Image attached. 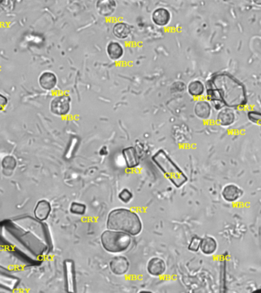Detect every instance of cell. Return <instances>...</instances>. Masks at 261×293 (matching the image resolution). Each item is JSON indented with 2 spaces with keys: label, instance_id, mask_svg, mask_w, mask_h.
Wrapping results in <instances>:
<instances>
[{
  "label": "cell",
  "instance_id": "cell-1",
  "mask_svg": "<svg viewBox=\"0 0 261 293\" xmlns=\"http://www.w3.org/2000/svg\"><path fill=\"white\" fill-rule=\"evenodd\" d=\"M207 95L209 100L220 108H238L246 103L244 87L240 82L228 73H221L211 78L207 84Z\"/></svg>",
  "mask_w": 261,
  "mask_h": 293
},
{
  "label": "cell",
  "instance_id": "cell-2",
  "mask_svg": "<svg viewBox=\"0 0 261 293\" xmlns=\"http://www.w3.org/2000/svg\"><path fill=\"white\" fill-rule=\"evenodd\" d=\"M106 227L109 230L123 232L132 237L141 233L143 224L135 212L128 208H118L113 209L108 215Z\"/></svg>",
  "mask_w": 261,
  "mask_h": 293
},
{
  "label": "cell",
  "instance_id": "cell-3",
  "mask_svg": "<svg viewBox=\"0 0 261 293\" xmlns=\"http://www.w3.org/2000/svg\"><path fill=\"white\" fill-rule=\"evenodd\" d=\"M152 161L177 188L182 187L188 178L164 150H159L152 157Z\"/></svg>",
  "mask_w": 261,
  "mask_h": 293
},
{
  "label": "cell",
  "instance_id": "cell-4",
  "mask_svg": "<svg viewBox=\"0 0 261 293\" xmlns=\"http://www.w3.org/2000/svg\"><path fill=\"white\" fill-rule=\"evenodd\" d=\"M103 249L111 254L126 252L132 244V238L123 232L106 230L100 236Z\"/></svg>",
  "mask_w": 261,
  "mask_h": 293
},
{
  "label": "cell",
  "instance_id": "cell-5",
  "mask_svg": "<svg viewBox=\"0 0 261 293\" xmlns=\"http://www.w3.org/2000/svg\"><path fill=\"white\" fill-rule=\"evenodd\" d=\"M71 99L69 95L65 94L56 95L51 102L50 110L54 115L64 116L69 113L71 110Z\"/></svg>",
  "mask_w": 261,
  "mask_h": 293
},
{
  "label": "cell",
  "instance_id": "cell-6",
  "mask_svg": "<svg viewBox=\"0 0 261 293\" xmlns=\"http://www.w3.org/2000/svg\"><path fill=\"white\" fill-rule=\"evenodd\" d=\"M66 291L76 293V276L75 263L72 260H66L64 263Z\"/></svg>",
  "mask_w": 261,
  "mask_h": 293
},
{
  "label": "cell",
  "instance_id": "cell-7",
  "mask_svg": "<svg viewBox=\"0 0 261 293\" xmlns=\"http://www.w3.org/2000/svg\"><path fill=\"white\" fill-rule=\"evenodd\" d=\"M130 263L127 258L123 256H115L110 260V268L111 272L116 275H123L127 274Z\"/></svg>",
  "mask_w": 261,
  "mask_h": 293
},
{
  "label": "cell",
  "instance_id": "cell-8",
  "mask_svg": "<svg viewBox=\"0 0 261 293\" xmlns=\"http://www.w3.org/2000/svg\"><path fill=\"white\" fill-rule=\"evenodd\" d=\"M243 195V191L238 185L233 183H229L224 185L222 191V196L223 200L229 203H233L242 198Z\"/></svg>",
  "mask_w": 261,
  "mask_h": 293
},
{
  "label": "cell",
  "instance_id": "cell-9",
  "mask_svg": "<svg viewBox=\"0 0 261 293\" xmlns=\"http://www.w3.org/2000/svg\"><path fill=\"white\" fill-rule=\"evenodd\" d=\"M167 266L164 260L161 258L154 256L149 260L147 265V270L152 276H161L166 271Z\"/></svg>",
  "mask_w": 261,
  "mask_h": 293
},
{
  "label": "cell",
  "instance_id": "cell-10",
  "mask_svg": "<svg viewBox=\"0 0 261 293\" xmlns=\"http://www.w3.org/2000/svg\"><path fill=\"white\" fill-rule=\"evenodd\" d=\"M122 156L129 169L137 167L140 164V157L134 146H128L122 150Z\"/></svg>",
  "mask_w": 261,
  "mask_h": 293
},
{
  "label": "cell",
  "instance_id": "cell-11",
  "mask_svg": "<svg viewBox=\"0 0 261 293\" xmlns=\"http://www.w3.org/2000/svg\"><path fill=\"white\" fill-rule=\"evenodd\" d=\"M39 85L43 90H52L55 88L57 83V77L53 72L45 71L42 73L38 79Z\"/></svg>",
  "mask_w": 261,
  "mask_h": 293
},
{
  "label": "cell",
  "instance_id": "cell-12",
  "mask_svg": "<svg viewBox=\"0 0 261 293\" xmlns=\"http://www.w3.org/2000/svg\"><path fill=\"white\" fill-rule=\"evenodd\" d=\"M235 121V113L230 108H223L217 115V122L223 127H229Z\"/></svg>",
  "mask_w": 261,
  "mask_h": 293
},
{
  "label": "cell",
  "instance_id": "cell-13",
  "mask_svg": "<svg viewBox=\"0 0 261 293\" xmlns=\"http://www.w3.org/2000/svg\"><path fill=\"white\" fill-rule=\"evenodd\" d=\"M171 18V15L165 8H158L154 11L152 14V19L158 26H165L169 23Z\"/></svg>",
  "mask_w": 261,
  "mask_h": 293
},
{
  "label": "cell",
  "instance_id": "cell-14",
  "mask_svg": "<svg viewBox=\"0 0 261 293\" xmlns=\"http://www.w3.org/2000/svg\"><path fill=\"white\" fill-rule=\"evenodd\" d=\"M218 249V242L214 238L206 236L202 238L200 251L207 256L214 255Z\"/></svg>",
  "mask_w": 261,
  "mask_h": 293
},
{
  "label": "cell",
  "instance_id": "cell-15",
  "mask_svg": "<svg viewBox=\"0 0 261 293\" xmlns=\"http://www.w3.org/2000/svg\"><path fill=\"white\" fill-rule=\"evenodd\" d=\"M96 9L99 15L103 16H110L116 9V2L114 0H102L98 1Z\"/></svg>",
  "mask_w": 261,
  "mask_h": 293
},
{
  "label": "cell",
  "instance_id": "cell-16",
  "mask_svg": "<svg viewBox=\"0 0 261 293\" xmlns=\"http://www.w3.org/2000/svg\"><path fill=\"white\" fill-rule=\"evenodd\" d=\"M194 111L198 118L208 119L212 114V106L207 101H199L195 106Z\"/></svg>",
  "mask_w": 261,
  "mask_h": 293
},
{
  "label": "cell",
  "instance_id": "cell-17",
  "mask_svg": "<svg viewBox=\"0 0 261 293\" xmlns=\"http://www.w3.org/2000/svg\"><path fill=\"white\" fill-rule=\"evenodd\" d=\"M51 211H52L51 204L46 200H41V201H39L37 206H36L35 215H36V217L38 220L44 221V220L48 219L50 213H51Z\"/></svg>",
  "mask_w": 261,
  "mask_h": 293
},
{
  "label": "cell",
  "instance_id": "cell-18",
  "mask_svg": "<svg viewBox=\"0 0 261 293\" xmlns=\"http://www.w3.org/2000/svg\"><path fill=\"white\" fill-rule=\"evenodd\" d=\"M106 51H107L109 57L113 60L120 59L124 54L123 48L119 43L116 42V41H112L108 44Z\"/></svg>",
  "mask_w": 261,
  "mask_h": 293
},
{
  "label": "cell",
  "instance_id": "cell-19",
  "mask_svg": "<svg viewBox=\"0 0 261 293\" xmlns=\"http://www.w3.org/2000/svg\"><path fill=\"white\" fill-rule=\"evenodd\" d=\"M112 32L119 39L127 38L131 32L130 25L125 22H118L113 26Z\"/></svg>",
  "mask_w": 261,
  "mask_h": 293
},
{
  "label": "cell",
  "instance_id": "cell-20",
  "mask_svg": "<svg viewBox=\"0 0 261 293\" xmlns=\"http://www.w3.org/2000/svg\"><path fill=\"white\" fill-rule=\"evenodd\" d=\"M205 86L200 80H193L188 86V92L192 96L200 97L205 92Z\"/></svg>",
  "mask_w": 261,
  "mask_h": 293
},
{
  "label": "cell",
  "instance_id": "cell-21",
  "mask_svg": "<svg viewBox=\"0 0 261 293\" xmlns=\"http://www.w3.org/2000/svg\"><path fill=\"white\" fill-rule=\"evenodd\" d=\"M87 205L77 201L72 202L70 207V212L73 215H76V216H83L87 212Z\"/></svg>",
  "mask_w": 261,
  "mask_h": 293
},
{
  "label": "cell",
  "instance_id": "cell-22",
  "mask_svg": "<svg viewBox=\"0 0 261 293\" xmlns=\"http://www.w3.org/2000/svg\"><path fill=\"white\" fill-rule=\"evenodd\" d=\"M133 198V194L129 189H123L118 193V199L123 203L128 204L131 201Z\"/></svg>",
  "mask_w": 261,
  "mask_h": 293
},
{
  "label": "cell",
  "instance_id": "cell-23",
  "mask_svg": "<svg viewBox=\"0 0 261 293\" xmlns=\"http://www.w3.org/2000/svg\"><path fill=\"white\" fill-rule=\"evenodd\" d=\"M202 238L200 237L194 236L191 239L190 243L188 246V249L192 252H198L200 250Z\"/></svg>",
  "mask_w": 261,
  "mask_h": 293
},
{
  "label": "cell",
  "instance_id": "cell-24",
  "mask_svg": "<svg viewBox=\"0 0 261 293\" xmlns=\"http://www.w3.org/2000/svg\"><path fill=\"white\" fill-rule=\"evenodd\" d=\"M16 161H15L14 157H11V156L5 157L3 161H2V166H3V167L5 168V169L9 168L10 170H13L15 166H16Z\"/></svg>",
  "mask_w": 261,
  "mask_h": 293
},
{
  "label": "cell",
  "instance_id": "cell-25",
  "mask_svg": "<svg viewBox=\"0 0 261 293\" xmlns=\"http://www.w3.org/2000/svg\"><path fill=\"white\" fill-rule=\"evenodd\" d=\"M7 99L0 94V110H2L7 105Z\"/></svg>",
  "mask_w": 261,
  "mask_h": 293
},
{
  "label": "cell",
  "instance_id": "cell-26",
  "mask_svg": "<svg viewBox=\"0 0 261 293\" xmlns=\"http://www.w3.org/2000/svg\"><path fill=\"white\" fill-rule=\"evenodd\" d=\"M109 154V150H108V147L106 146H103L102 148L99 150V154L102 156L108 155Z\"/></svg>",
  "mask_w": 261,
  "mask_h": 293
},
{
  "label": "cell",
  "instance_id": "cell-27",
  "mask_svg": "<svg viewBox=\"0 0 261 293\" xmlns=\"http://www.w3.org/2000/svg\"><path fill=\"white\" fill-rule=\"evenodd\" d=\"M152 293V292H150V291H147V290H144V291H141L140 292V293Z\"/></svg>",
  "mask_w": 261,
  "mask_h": 293
},
{
  "label": "cell",
  "instance_id": "cell-28",
  "mask_svg": "<svg viewBox=\"0 0 261 293\" xmlns=\"http://www.w3.org/2000/svg\"><path fill=\"white\" fill-rule=\"evenodd\" d=\"M254 3L257 4V5H261V1H254Z\"/></svg>",
  "mask_w": 261,
  "mask_h": 293
}]
</instances>
